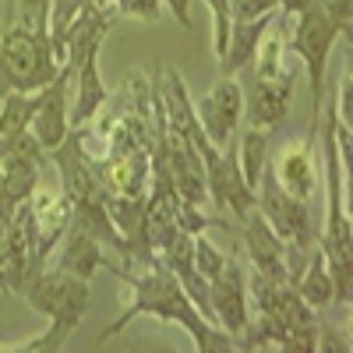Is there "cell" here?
Returning <instances> with one entry per match:
<instances>
[{"label":"cell","instance_id":"6da1fadb","mask_svg":"<svg viewBox=\"0 0 353 353\" xmlns=\"http://www.w3.org/2000/svg\"><path fill=\"white\" fill-rule=\"evenodd\" d=\"M103 269H110V272L121 276V283L128 286V297H124L121 318L110 321V325L99 332L96 346H103V343L113 339L117 332H124L134 318L152 314V318L184 325L201 353L237 350V339H233L230 332H219V325H212V321L201 318V311H198V307L191 304V297H188V290H184L181 279H176L166 265L159 261V254H156L152 261H124V265H113V261L106 258Z\"/></svg>","mask_w":353,"mask_h":353},{"label":"cell","instance_id":"7a4b0ae2","mask_svg":"<svg viewBox=\"0 0 353 353\" xmlns=\"http://www.w3.org/2000/svg\"><path fill=\"white\" fill-rule=\"evenodd\" d=\"M336 99L321 103V117L318 124L321 128V149H325V230L318 233V248L325 251V265H329V276L336 286V304L350 307L353 301V237H350V166L339 156V145H336Z\"/></svg>","mask_w":353,"mask_h":353},{"label":"cell","instance_id":"3957f363","mask_svg":"<svg viewBox=\"0 0 353 353\" xmlns=\"http://www.w3.org/2000/svg\"><path fill=\"white\" fill-rule=\"evenodd\" d=\"M25 301L32 304V311L50 318V329L28 343H11V346H0V350H25V353H57L64 350L68 336L78 329V321L88 311V279H78L64 269H43L36 272L21 286Z\"/></svg>","mask_w":353,"mask_h":353},{"label":"cell","instance_id":"277c9868","mask_svg":"<svg viewBox=\"0 0 353 353\" xmlns=\"http://www.w3.org/2000/svg\"><path fill=\"white\" fill-rule=\"evenodd\" d=\"M61 71L50 46V28L0 21V99L8 92H39Z\"/></svg>","mask_w":353,"mask_h":353},{"label":"cell","instance_id":"5b68a950","mask_svg":"<svg viewBox=\"0 0 353 353\" xmlns=\"http://www.w3.org/2000/svg\"><path fill=\"white\" fill-rule=\"evenodd\" d=\"M254 205L258 212L269 219V226L276 230V237L286 244V269H290V279L297 286L301 279V269H304V254L318 244V230L311 223V212H307V201L286 194L276 181L269 166H265L261 181L254 188Z\"/></svg>","mask_w":353,"mask_h":353},{"label":"cell","instance_id":"8992f818","mask_svg":"<svg viewBox=\"0 0 353 353\" xmlns=\"http://www.w3.org/2000/svg\"><path fill=\"white\" fill-rule=\"evenodd\" d=\"M293 36H286V46L293 50L304 61L307 68V88H311V134L318 131V117H321V103H325V68H329V57H332V43L343 32V25L332 21L325 14V8L311 0L304 11L293 14Z\"/></svg>","mask_w":353,"mask_h":353},{"label":"cell","instance_id":"52a82bcc","mask_svg":"<svg viewBox=\"0 0 353 353\" xmlns=\"http://www.w3.org/2000/svg\"><path fill=\"white\" fill-rule=\"evenodd\" d=\"M39 269L36 261V223L28 201H21L8 223H0V293H21Z\"/></svg>","mask_w":353,"mask_h":353},{"label":"cell","instance_id":"ba28073f","mask_svg":"<svg viewBox=\"0 0 353 353\" xmlns=\"http://www.w3.org/2000/svg\"><path fill=\"white\" fill-rule=\"evenodd\" d=\"M78 74V68L71 64H61V71L53 74V81L46 88H39V103H36V113H32V121H28V131H32L39 138V145L50 152L57 149V145L64 141V134L71 131V121H68V113H71V78Z\"/></svg>","mask_w":353,"mask_h":353},{"label":"cell","instance_id":"9c48e42d","mask_svg":"<svg viewBox=\"0 0 353 353\" xmlns=\"http://www.w3.org/2000/svg\"><path fill=\"white\" fill-rule=\"evenodd\" d=\"M209 307H212V325H219L233 339L244 332L251 304H248V276L237 258L226 261L223 272L209 279Z\"/></svg>","mask_w":353,"mask_h":353},{"label":"cell","instance_id":"30bf717a","mask_svg":"<svg viewBox=\"0 0 353 353\" xmlns=\"http://www.w3.org/2000/svg\"><path fill=\"white\" fill-rule=\"evenodd\" d=\"M248 78V96H244V110H248V124L258 131H276L286 113H290V96H293V71H283L276 78H254L244 68Z\"/></svg>","mask_w":353,"mask_h":353},{"label":"cell","instance_id":"8fae6325","mask_svg":"<svg viewBox=\"0 0 353 353\" xmlns=\"http://www.w3.org/2000/svg\"><path fill=\"white\" fill-rule=\"evenodd\" d=\"M269 173H272V181H276L286 194L307 201L311 191L318 188L314 138H293V141H286L283 149H279V156H276V163L269 166Z\"/></svg>","mask_w":353,"mask_h":353},{"label":"cell","instance_id":"7c38bea8","mask_svg":"<svg viewBox=\"0 0 353 353\" xmlns=\"http://www.w3.org/2000/svg\"><path fill=\"white\" fill-rule=\"evenodd\" d=\"M244 233H248V258H251V269L265 279L272 283H290V269H286V244L276 237V230L269 226V219H265L258 212V205L248 212L244 219Z\"/></svg>","mask_w":353,"mask_h":353},{"label":"cell","instance_id":"4fadbf2b","mask_svg":"<svg viewBox=\"0 0 353 353\" xmlns=\"http://www.w3.org/2000/svg\"><path fill=\"white\" fill-rule=\"evenodd\" d=\"M103 265H106L103 244L85 226L71 223L68 233L61 237V244H57V269H64V272H71L78 279H92Z\"/></svg>","mask_w":353,"mask_h":353},{"label":"cell","instance_id":"5bb4252c","mask_svg":"<svg viewBox=\"0 0 353 353\" xmlns=\"http://www.w3.org/2000/svg\"><path fill=\"white\" fill-rule=\"evenodd\" d=\"M99 46L103 43H96V46H88V53H85V61H81V68H78V96H74V103H71V113H68V121H71V128H88L96 121V113L110 103V92H106V85L99 81Z\"/></svg>","mask_w":353,"mask_h":353},{"label":"cell","instance_id":"9a60e30c","mask_svg":"<svg viewBox=\"0 0 353 353\" xmlns=\"http://www.w3.org/2000/svg\"><path fill=\"white\" fill-rule=\"evenodd\" d=\"M272 14H265V18H254V21H233L230 25V39H226V50L219 57V74H233L237 78L248 64H251V57H254V46L265 32V25H269Z\"/></svg>","mask_w":353,"mask_h":353},{"label":"cell","instance_id":"2e32d148","mask_svg":"<svg viewBox=\"0 0 353 353\" xmlns=\"http://www.w3.org/2000/svg\"><path fill=\"white\" fill-rule=\"evenodd\" d=\"M297 293L304 297V304H311L314 311H321V307L336 304V286H332L329 265H325V251H321L318 244L307 251V269H301Z\"/></svg>","mask_w":353,"mask_h":353},{"label":"cell","instance_id":"e0dca14e","mask_svg":"<svg viewBox=\"0 0 353 353\" xmlns=\"http://www.w3.org/2000/svg\"><path fill=\"white\" fill-rule=\"evenodd\" d=\"M237 163H241V173L248 188L254 191L265 166H269V131H258V128H248V134L241 138L237 145Z\"/></svg>","mask_w":353,"mask_h":353},{"label":"cell","instance_id":"ac0fdd59","mask_svg":"<svg viewBox=\"0 0 353 353\" xmlns=\"http://www.w3.org/2000/svg\"><path fill=\"white\" fill-rule=\"evenodd\" d=\"M78 8L81 0H50V46H53L57 64H64L68 57V39L78 21Z\"/></svg>","mask_w":353,"mask_h":353},{"label":"cell","instance_id":"d6986e66","mask_svg":"<svg viewBox=\"0 0 353 353\" xmlns=\"http://www.w3.org/2000/svg\"><path fill=\"white\" fill-rule=\"evenodd\" d=\"M194 117H198V124L205 131V138H209L212 145H219V149H226V145L233 141V134H237V121H230V117L209 99V96H201L194 103Z\"/></svg>","mask_w":353,"mask_h":353},{"label":"cell","instance_id":"ffe728a7","mask_svg":"<svg viewBox=\"0 0 353 353\" xmlns=\"http://www.w3.org/2000/svg\"><path fill=\"white\" fill-rule=\"evenodd\" d=\"M14 159H28V163L46 166L50 152L39 145V138L32 131L21 128V131H11V134H0V163H14Z\"/></svg>","mask_w":353,"mask_h":353},{"label":"cell","instance_id":"44dd1931","mask_svg":"<svg viewBox=\"0 0 353 353\" xmlns=\"http://www.w3.org/2000/svg\"><path fill=\"white\" fill-rule=\"evenodd\" d=\"M36 103H39V92H8L0 99V134L28 128V121L36 113Z\"/></svg>","mask_w":353,"mask_h":353},{"label":"cell","instance_id":"7402d4cb","mask_svg":"<svg viewBox=\"0 0 353 353\" xmlns=\"http://www.w3.org/2000/svg\"><path fill=\"white\" fill-rule=\"evenodd\" d=\"M209 99L230 117V121L241 124V117H244V85L233 78V74H219V81L212 85Z\"/></svg>","mask_w":353,"mask_h":353},{"label":"cell","instance_id":"603a6c76","mask_svg":"<svg viewBox=\"0 0 353 353\" xmlns=\"http://www.w3.org/2000/svg\"><path fill=\"white\" fill-rule=\"evenodd\" d=\"M223 265H226V258L219 254V248H212L205 241V233H194V269H198V276L212 279V276L223 272Z\"/></svg>","mask_w":353,"mask_h":353},{"label":"cell","instance_id":"cb8c5ba5","mask_svg":"<svg viewBox=\"0 0 353 353\" xmlns=\"http://www.w3.org/2000/svg\"><path fill=\"white\" fill-rule=\"evenodd\" d=\"M205 4H209V11H212V50H216V57H223L226 39H230V25H233L230 0H205Z\"/></svg>","mask_w":353,"mask_h":353},{"label":"cell","instance_id":"d4e9b609","mask_svg":"<svg viewBox=\"0 0 353 353\" xmlns=\"http://www.w3.org/2000/svg\"><path fill=\"white\" fill-rule=\"evenodd\" d=\"M279 0H230V18L233 21H254L276 11Z\"/></svg>","mask_w":353,"mask_h":353},{"label":"cell","instance_id":"484cf974","mask_svg":"<svg viewBox=\"0 0 353 353\" xmlns=\"http://www.w3.org/2000/svg\"><path fill=\"white\" fill-rule=\"evenodd\" d=\"M110 4H117L121 14H134V18H145V21H156L163 0H110Z\"/></svg>","mask_w":353,"mask_h":353},{"label":"cell","instance_id":"4316f807","mask_svg":"<svg viewBox=\"0 0 353 353\" xmlns=\"http://www.w3.org/2000/svg\"><path fill=\"white\" fill-rule=\"evenodd\" d=\"M166 8L173 11V18L184 28H191V0H166Z\"/></svg>","mask_w":353,"mask_h":353},{"label":"cell","instance_id":"83f0119b","mask_svg":"<svg viewBox=\"0 0 353 353\" xmlns=\"http://www.w3.org/2000/svg\"><path fill=\"white\" fill-rule=\"evenodd\" d=\"M14 209L18 205L8 198V188H4V176H0V223H8L11 216H14Z\"/></svg>","mask_w":353,"mask_h":353},{"label":"cell","instance_id":"f1b7e54d","mask_svg":"<svg viewBox=\"0 0 353 353\" xmlns=\"http://www.w3.org/2000/svg\"><path fill=\"white\" fill-rule=\"evenodd\" d=\"M307 4H311V0H279V4H276V11H279L283 18H293L297 11H304Z\"/></svg>","mask_w":353,"mask_h":353}]
</instances>
